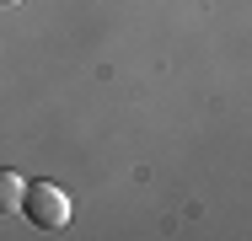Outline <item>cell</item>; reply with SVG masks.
Returning <instances> with one entry per match:
<instances>
[{"instance_id": "2", "label": "cell", "mask_w": 252, "mask_h": 241, "mask_svg": "<svg viewBox=\"0 0 252 241\" xmlns=\"http://www.w3.org/2000/svg\"><path fill=\"white\" fill-rule=\"evenodd\" d=\"M22 193H27V177L11 172V166H0V214H16L22 209Z\"/></svg>"}, {"instance_id": "1", "label": "cell", "mask_w": 252, "mask_h": 241, "mask_svg": "<svg viewBox=\"0 0 252 241\" xmlns=\"http://www.w3.org/2000/svg\"><path fill=\"white\" fill-rule=\"evenodd\" d=\"M22 214H27L38 231H64V225H70V198H64V188H54V182H27Z\"/></svg>"}, {"instance_id": "3", "label": "cell", "mask_w": 252, "mask_h": 241, "mask_svg": "<svg viewBox=\"0 0 252 241\" xmlns=\"http://www.w3.org/2000/svg\"><path fill=\"white\" fill-rule=\"evenodd\" d=\"M0 5H22V0H0Z\"/></svg>"}]
</instances>
